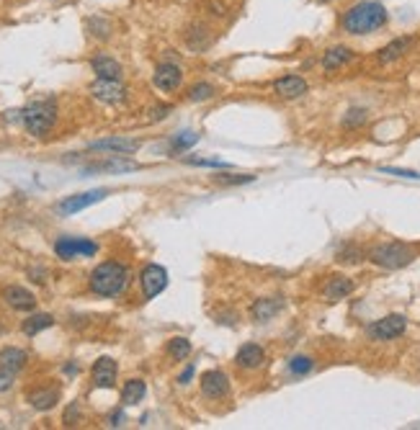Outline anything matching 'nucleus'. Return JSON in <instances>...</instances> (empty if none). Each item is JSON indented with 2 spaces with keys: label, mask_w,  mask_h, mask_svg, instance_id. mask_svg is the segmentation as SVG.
<instances>
[{
  "label": "nucleus",
  "mask_w": 420,
  "mask_h": 430,
  "mask_svg": "<svg viewBox=\"0 0 420 430\" xmlns=\"http://www.w3.org/2000/svg\"><path fill=\"white\" fill-rule=\"evenodd\" d=\"M389 23V11L377 0H361L353 3L346 14L340 16V28L348 36H369L377 34Z\"/></svg>",
  "instance_id": "1"
},
{
  "label": "nucleus",
  "mask_w": 420,
  "mask_h": 430,
  "mask_svg": "<svg viewBox=\"0 0 420 430\" xmlns=\"http://www.w3.org/2000/svg\"><path fill=\"white\" fill-rule=\"evenodd\" d=\"M90 291L98 296H119L129 283V268L119 261H103L90 271Z\"/></svg>",
  "instance_id": "2"
},
{
  "label": "nucleus",
  "mask_w": 420,
  "mask_h": 430,
  "mask_svg": "<svg viewBox=\"0 0 420 430\" xmlns=\"http://www.w3.org/2000/svg\"><path fill=\"white\" fill-rule=\"evenodd\" d=\"M418 256V250L413 245H407V242H400V240H392V242H379V245H374L369 248L366 258L374 263V266H379L384 271H400L405 266L415 261Z\"/></svg>",
  "instance_id": "3"
},
{
  "label": "nucleus",
  "mask_w": 420,
  "mask_h": 430,
  "mask_svg": "<svg viewBox=\"0 0 420 430\" xmlns=\"http://www.w3.org/2000/svg\"><path fill=\"white\" fill-rule=\"evenodd\" d=\"M21 121L31 137H44L49 135V129L55 127L57 121V106L52 101H34L21 111Z\"/></svg>",
  "instance_id": "4"
},
{
  "label": "nucleus",
  "mask_w": 420,
  "mask_h": 430,
  "mask_svg": "<svg viewBox=\"0 0 420 430\" xmlns=\"http://www.w3.org/2000/svg\"><path fill=\"white\" fill-rule=\"evenodd\" d=\"M407 330V317L405 315H384L382 320L372 322L366 327V335L377 340V343H389V340H397V337L405 335Z\"/></svg>",
  "instance_id": "5"
},
{
  "label": "nucleus",
  "mask_w": 420,
  "mask_h": 430,
  "mask_svg": "<svg viewBox=\"0 0 420 430\" xmlns=\"http://www.w3.org/2000/svg\"><path fill=\"white\" fill-rule=\"evenodd\" d=\"M98 253V242L88 237H60L55 242V256L60 261H75V258H90Z\"/></svg>",
  "instance_id": "6"
},
{
  "label": "nucleus",
  "mask_w": 420,
  "mask_h": 430,
  "mask_svg": "<svg viewBox=\"0 0 420 430\" xmlns=\"http://www.w3.org/2000/svg\"><path fill=\"white\" fill-rule=\"evenodd\" d=\"M88 93L106 106H122L129 98V90L122 80H106V78H95V83H90Z\"/></svg>",
  "instance_id": "7"
},
{
  "label": "nucleus",
  "mask_w": 420,
  "mask_h": 430,
  "mask_svg": "<svg viewBox=\"0 0 420 430\" xmlns=\"http://www.w3.org/2000/svg\"><path fill=\"white\" fill-rule=\"evenodd\" d=\"M106 196H109V189H93V191H85V194L68 196V199H62V201L57 204V211H60L62 216H73V214H78V211H83V209L103 201Z\"/></svg>",
  "instance_id": "8"
},
{
  "label": "nucleus",
  "mask_w": 420,
  "mask_h": 430,
  "mask_svg": "<svg viewBox=\"0 0 420 430\" xmlns=\"http://www.w3.org/2000/svg\"><path fill=\"white\" fill-rule=\"evenodd\" d=\"M140 286H142L145 299H155L168 286V271L163 266H157V263H147L142 273H140Z\"/></svg>",
  "instance_id": "9"
},
{
  "label": "nucleus",
  "mask_w": 420,
  "mask_h": 430,
  "mask_svg": "<svg viewBox=\"0 0 420 430\" xmlns=\"http://www.w3.org/2000/svg\"><path fill=\"white\" fill-rule=\"evenodd\" d=\"M152 85L163 93H173L183 85V70L176 62H160L152 73Z\"/></svg>",
  "instance_id": "10"
},
{
  "label": "nucleus",
  "mask_w": 420,
  "mask_h": 430,
  "mask_svg": "<svg viewBox=\"0 0 420 430\" xmlns=\"http://www.w3.org/2000/svg\"><path fill=\"white\" fill-rule=\"evenodd\" d=\"M199 384H201V394L206 399H224V397L230 394V377L219 369H211L206 374H201Z\"/></svg>",
  "instance_id": "11"
},
{
  "label": "nucleus",
  "mask_w": 420,
  "mask_h": 430,
  "mask_svg": "<svg viewBox=\"0 0 420 430\" xmlns=\"http://www.w3.org/2000/svg\"><path fill=\"white\" fill-rule=\"evenodd\" d=\"M116 377H119V366L109 356H101L93 363V369H90V379H93L95 389H114Z\"/></svg>",
  "instance_id": "12"
},
{
  "label": "nucleus",
  "mask_w": 420,
  "mask_h": 430,
  "mask_svg": "<svg viewBox=\"0 0 420 430\" xmlns=\"http://www.w3.org/2000/svg\"><path fill=\"white\" fill-rule=\"evenodd\" d=\"M413 47H415V39L413 36H397V39H392V41H387L384 47L377 52V65H394L397 60H402L407 52H413Z\"/></svg>",
  "instance_id": "13"
},
{
  "label": "nucleus",
  "mask_w": 420,
  "mask_h": 430,
  "mask_svg": "<svg viewBox=\"0 0 420 430\" xmlns=\"http://www.w3.org/2000/svg\"><path fill=\"white\" fill-rule=\"evenodd\" d=\"M142 147L140 140H129V137H109V140H98L90 142V150L93 152H111V155H132L137 150Z\"/></svg>",
  "instance_id": "14"
},
{
  "label": "nucleus",
  "mask_w": 420,
  "mask_h": 430,
  "mask_svg": "<svg viewBox=\"0 0 420 430\" xmlns=\"http://www.w3.org/2000/svg\"><path fill=\"white\" fill-rule=\"evenodd\" d=\"M286 307L284 296H266V299H256L251 304V320L253 322H271L273 317Z\"/></svg>",
  "instance_id": "15"
},
{
  "label": "nucleus",
  "mask_w": 420,
  "mask_h": 430,
  "mask_svg": "<svg viewBox=\"0 0 420 430\" xmlns=\"http://www.w3.org/2000/svg\"><path fill=\"white\" fill-rule=\"evenodd\" d=\"M307 90H310V85H307V80L302 75H284V78H278V80L273 83V93H276L278 98H284V101L302 98Z\"/></svg>",
  "instance_id": "16"
},
{
  "label": "nucleus",
  "mask_w": 420,
  "mask_h": 430,
  "mask_svg": "<svg viewBox=\"0 0 420 430\" xmlns=\"http://www.w3.org/2000/svg\"><path fill=\"white\" fill-rule=\"evenodd\" d=\"M353 60H356V52H353L351 47L335 44V47L325 49V54H322V70H325V73H338V70L348 68Z\"/></svg>",
  "instance_id": "17"
},
{
  "label": "nucleus",
  "mask_w": 420,
  "mask_h": 430,
  "mask_svg": "<svg viewBox=\"0 0 420 430\" xmlns=\"http://www.w3.org/2000/svg\"><path fill=\"white\" fill-rule=\"evenodd\" d=\"M90 70L95 78H106V80H122L124 68L122 62H116L111 54H95L90 57Z\"/></svg>",
  "instance_id": "18"
},
{
  "label": "nucleus",
  "mask_w": 420,
  "mask_h": 430,
  "mask_svg": "<svg viewBox=\"0 0 420 430\" xmlns=\"http://www.w3.org/2000/svg\"><path fill=\"white\" fill-rule=\"evenodd\" d=\"M3 299L16 312H31L36 307V296L28 289H23V286H6L3 289Z\"/></svg>",
  "instance_id": "19"
},
{
  "label": "nucleus",
  "mask_w": 420,
  "mask_h": 430,
  "mask_svg": "<svg viewBox=\"0 0 420 430\" xmlns=\"http://www.w3.org/2000/svg\"><path fill=\"white\" fill-rule=\"evenodd\" d=\"M353 289H356L353 278H348V276H330V278L322 283V296H325L327 302H340V299L351 296Z\"/></svg>",
  "instance_id": "20"
},
{
  "label": "nucleus",
  "mask_w": 420,
  "mask_h": 430,
  "mask_svg": "<svg viewBox=\"0 0 420 430\" xmlns=\"http://www.w3.org/2000/svg\"><path fill=\"white\" fill-rule=\"evenodd\" d=\"M263 361H266V350L261 348L258 343H245V345H240L238 356H235V363H238L240 369H245V371L261 369V366H263Z\"/></svg>",
  "instance_id": "21"
},
{
  "label": "nucleus",
  "mask_w": 420,
  "mask_h": 430,
  "mask_svg": "<svg viewBox=\"0 0 420 430\" xmlns=\"http://www.w3.org/2000/svg\"><path fill=\"white\" fill-rule=\"evenodd\" d=\"M186 47L191 49V52H204V49L211 44V28L206 26V23H194V26L186 28Z\"/></svg>",
  "instance_id": "22"
},
{
  "label": "nucleus",
  "mask_w": 420,
  "mask_h": 430,
  "mask_svg": "<svg viewBox=\"0 0 420 430\" xmlns=\"http://www.w3.org/2000/svg\"><path fill=\"white\" fill-rule=\"evenodd\" d=\"M28 404L39 412H47L52 410L57 402H60V389H49V387H41V389H31L26 394Z\"/></svg>",
  "instance_id": "23"
},
{
  "label": "nucleus",
  "mask_w": 420,
  "mask_h": 430,
  "mask_svg": "<svg viewBox=\"0 0 420 430\" xmlns=\"http://www.w3.org/2000/svg\"><path fill=\"white\" fill-rule=\"evenodd\" d=\"M28 356L23 348H14V345H8V348L0 350V369L11 371V374H19L23 366H26Z\"/></svg>",
  "instance_id": "24"
},
{
  "label": "nucleus",
  "mask_w": 420,
  "mask_h": 430,
  "mask_svg": "<svg viewBox=\"0 0 420 430\" xmlns=\"http://www.w3.org/2000/svg\"><path fill=\"white\" fill-rule=\"evenodd\" d=\"M140 165L132 160H122V155H111V160L93 162L85 168V173H98V170H106V173H127V170H137Z\"/></svg>",
  "instance_id": "25"
},
{
  "label": "nucleus",
  "mask_w": 420,
  "mask_h": 430,
  "mask_svg": "<svg viewBox=\"0 0 420 430\" xmlns=\"http://www.w3.org/2000/svg\"><path fill=\"white\" fill-rule=\"evenodd\" d=\"M85 28L98 41H109L114 36V23L106 16H90V19H85Z\"/></svg>",
  "instance_id": "26"
},
{
  "label": "nucleus",
  "mask_w": 420,
  "mask_h": 430,
  "mask_svg": "<svg viewBox=\"0 0 420 430\" xmlns=\"http://www.w3.org/2000/svg\"><path fill=\"white\" fill-rule=\"evenodd\" d=\"M145 394H147V384L142 379H129L122 387V404L124 407H132V404L142 402Z\"/></svg>",
  "instance_id": "27"
},
{
  "label": "nucleus",
  "mask_w": 420,
  "mask_h": 430,
  "mask_svg": "<svg viewBox=\"0 0 420 430\" xmlns=\"http://www.w3.org/2000/svg\"><path fill=\"white\" fill-rule=\"evenodd\" d=\"M55 325V317L52 315H44V312H36V315H28L23 322H21V330H23V335L34 337L39 335L41 330H47Z\"/></svg>",
  "instance_id": "28"
},
{
  "label": "nucleus",
  "mask_w": 420,
  "mask_h": 430,
  "mask_svg": "<svg viewBox=\"0 0 420 430\" xmlns=\"http://www.w3.org/2000/svg\"><path fill=\"white\" fill-rule=\"evenodd\" d=\"M165 350H168V356L173 358V361H186V358L191 356V340L189 337H183V335H176V337H170L168 345H165Z\"/></svg>",
  "instance_id": "29"
},
{
  "label": "nucleus",
  "mask_w": 420,
  "mask_h": 430,
  "mask_svg": "<svg viewBox=\"0 0 420 430\" xmlns=\"http://www.w3.org/2000/svg\"><path fill=\"white\" fill-rule=\"evenodd\" d=\"M214 95H217V88L211 85V83H206V80L194 83V85L189 88V101H194V103L209 101V98H214Z\"/></svg>",
  "instance_id": "30"
},
{
  "label": "nucleus",
  "mask_w": 420,
  "mask_h": 430,
  "mask_svg": "<svg viewBox=\"0 0 420 430\" xmlns=\"http://www.w3.org/2000/svg\"><path fill=\"white\" fill-rule=\"evenodd\" d=\"M196 142H199L196 132H181V135H176L170 140V152H183V150L194 147Z\"/></svg>",
  "instance_id": "31"
},
{
  "label": "nucleus",
  "mask_w": 420,
  "mask_h": 430,
  "mask_svg": "<svg viewBox=\"0 0 420 430\" xmlns=\"http://www.w3.org/2000/svg\"><path fill=\"white\" fill-rule=\"evenodd\" d=\"M211 181L217 183V186H243V183H253V181H256V175H251V173H245V175L224 173V175H214Z\"/></svg>",
  "instance_id": "32"
},
{
  "label": "nucleus",
  "mask_w": 420,
  "mask_h": 430,
  "mask_svg": "<svg viewBox=\"0 0 420 430\" xmlns=\"http://www.w3.org/2000/svg\"><path fill=\"white\" fill-rule=\"evenodd\" d=\"M364 258V253H361L356 245H343V248L338 250V256H335V261L343 263V266H356V263Z\"/></svg>",
  "instance_id": "33"
},
{
  "label": "nucleus",
  "mask_w": 420,
  "mask_h": 430,
  "mask_svg": "<svg viewBox=\"0 0 420 430\" xmlns=\"http://www.w3.org/2000/svg\"><path fill=\"white\" fill-rule=\"evenodd\" d=\"M312 366H315V361H312L310 356H294L292 361H289V374L302 377V374H310Z\"/></svg>",
  "instance_id": "34"
},
{
  "label": "nucleus",
  "mask_w": 420,
  "mask_h": 430,
  "mask_svg": "<svg viewBox=\"0 0 420 430\" xmlns=\"http://www.w3.org/2000/svg\"><path fill=\"white\" fill-rule=\"evenodd\" d=\"M366 108H348L346 116H343V127L346 129H356L361 127V124H366Z\"/></svg>",
  "instance_id": "35"
},
{
  "label": "nucleus",
  "mask_w": 420,
  "mask_h": 430,
  "mask_svg": "<svg viewBox=\"0 0 420 430\" xmlns=\"http://www.w3.org/2000/svg\"><path fill=\"white\" fill-rule=\"evenodd\" d=\"M189 165H196V168H230L227 162L222 160H204V157H186Z\"/></svg>",
  "instance_id": "36"
},
{
  "label": "nucleus",
  "mask_w": 420,
  "mask_h": 430,
  "mask_svg": "<svg viewBox=\"0 0 420 430\" xmlns=\"http://www.w3.org/2000/svg\"><path fill=\"white\" fill-rule=\"evenodd\" d=\"M387 175H397V178H410V181H420V173L415 170H402V168H379Z\"/></svg>",
  "instance_id": "37"
},
{
  "label": "nucleus",
  "mask_w": 420,
  "mask_h": 430,
  "mask_svg": "<svg viewBox=\"0 0 420 430\" xmlns=\"http://www.w3.org/2000/svg\"><path fill=\"white\" fill-rule=\"evenodd\" d=\"M170 111H173V108L165 106V103H160V106H152V108H149V121H163V119H168Z\"/></svg>",
  "instance_id": "38"
},
{
  "label": "nucleus",
  "mask_w": 420,
  "mask_h": 430,
  "mask_svg": "<svg viewBox=\"0 0 420 430\" xmlns=\"http://www.w3.org/2000/svg\"><path fill=\"white\" fill-rule=\"evenodd\" d=\"M14 377L16 374H11V371L0 369V392H8L11 387H14Z\"/></svg>",
  "instance_id": "39"
},
{
  "label": "nucleus",
  "mask_w": 420,
  "mask_h": 430,
  "mask_svg": "<svg viewBox=\"0 0 420 430\" xmlns=\"http://www.w3.org/2000/svg\"><path fill=\"white\" fill-rule=\"evenodd\" d=\"M73 420H78V404H70L65 412V425H73Z\"/></svg>",
  "instance_id": "40"
},
{
  "label": "nucleus",
  "mask_w": 420,
  "mask_h": 430,
  "mask_svg": "<svg viewBox=\"0 0 420 430\" xmlns=\"http://www.w3.org/2000/svg\"><path fill=\"white\" fill-rule=\"evenodd\" d=\"M109 425H111V428H119V425H124V412H114V415H109Z\"/></svg>",
  "instance_id": "41"
},
{
  "label": "nucleus",
  "mask_w": 420,
  "mask_h": 430,
  "mask_svg": "<svg viewBox=\"0 0 420 430\" xmlns=\"http://www.w3.org/2000/svg\"><path fill=\"white\" fill-rule=\"evenodd\" d=\"M194 371H196L194 366H186V371H183L181 377H178V382H181V384H189L191 379H194Z\"/></svg>",
  "instance_id": "42"
},
{
  "label": "nucleus",
  "mask_w": 420,
  "mask_h": 430,
  "mask_svg": "<svg viewBox=\"0 0 420 430\" xmlns=\"http://www.w3.org/2000/svg\"><path fill=\"white\" fill-rule=\"evenodd\" d=\"M3 332H6V325H3V322H0V335H3Z\"/></svg>",
  "instance_id": "43"
},
{
  "label": "nucleus",
  "mask_w": 420,
  "mask_h": 430,
  "mask_svg": "<svg viewBox=\"0 0 420 430\" xmlns=\"http://www.w3.org/2000/svg\"><path fill=\"white\" fill-rule=\"evenodd\" d=\"M317 3H330V0H317Z\"/></svg>",
  "instance_id": "44"
}]
</instances>
